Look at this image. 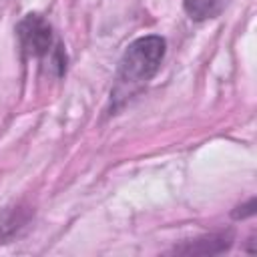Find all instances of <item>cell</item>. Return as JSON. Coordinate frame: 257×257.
I'll list each match as a JSON object with an SVG mask.
<instances>
[{
	"label": "cell",
	"instance_id": "6da1fadb",
	"mask_svg": "<svg viewBox=\"0 0 257 257\" xmlns=\"http://www.w3.org/2000/svg\"><path fill=\"white\" fill-rule=\"evenodd\" d=\"M167 54V40L159 34L135 38L122 52L110 88V110L124 106L159 70Z\"/></svg>",
	"mask_w": 257,
	"mask_h": 257
},
{
	"label": "cell",
	"instance_id": "7a4b0ae2",
	"mask_svg": "<svg viewBox=\"0 0 257 257\" xmlns=\"http://www.w3.org/2000/svg\"><path fill=\"white\" fill-rule=\"evenodd\" d=\"M16 38L22 54L28 58L46 60L58 46L54 42L50 22L38 12H28L26 16H22V20L16 24Z\"/></svg>",
	"mask_w": 257,
	"mask_h": 257
},
{
	"label": "cell",
	"instance_id": "3957f363",
	"mask_svg": "<svg viewBox=\"0 0 257 257\" xmlns=\"http://www.w3.org/2000/svg\"><path fill=\"white\" fill-rule=\"evenodd\" d=\"M233 239H235V235L231 229L217 231V233H209V235L185 241V243L177 245L173 249V253H177V255H219V253H225L231 249Z\"/></svg>",
	"mask_w": 257,
	"mask_h": 257
},
{
	"label": "cell",
	"instance_id": "277c9868",
	"mask_svg": "<svg viewBox=\"0 0 257 257\" xmlns=\"http://www.w3.org/2000/svg\"><path fill=\"white\" fill-rule=\"evenodd\" d=\"M227 2L229 0H183V8L191 20L203 22L217 18L225 10Z\"/></svg>",
	"mask_w": 257,
	"mask_h": 257
},
{
	"label": "cell",
	"instance_id": "5b68a950",
	"mask_svg": "<svg viewBox=\"0 0 257 257\" xmlns=\"http://www.w3.org/2000/svg\"><path fill=\"white\" fill-rule=\"evenodd\" d=\"M251 215H255V199H249L247 205L237 207V211L233 213L235 219H245V217H251Z\"/></svg>",
	"mask_w": 257,
	"mask_h": 257
}]
</instances>
